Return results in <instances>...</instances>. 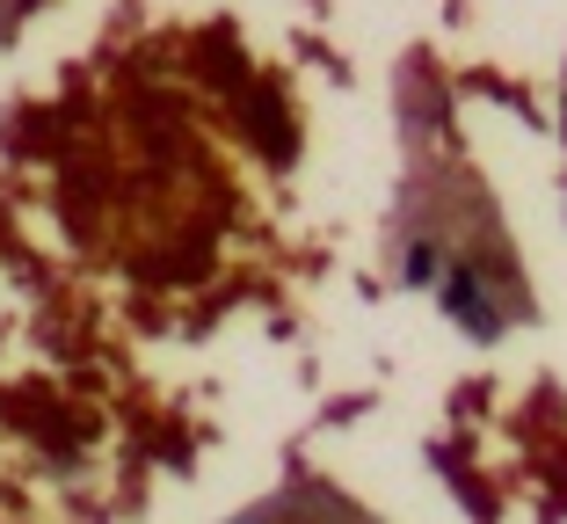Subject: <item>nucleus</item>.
<instances>
[{
  "instance_id": "1",
  "label": "nucleus",
  "mask_w": 567,
  "mask_h": 524,
  "mask_svg": "<svg viewBox=\"0 0 567 524\" xmlns=\"http://www.w3.org/2000/svg\"><path fill=\"white\" fill-rule=\"evenodd\" d=\"M444 314H451L458 328H473V336H495V328H502V314L487 306V291H481V277H473V270H451Z\"/></svg>"
},
{
  "instance_id": "2",
  "label": "nucleus",
  "mask_w": 567,
  "mask_h": 524,
  "mask_svg": "<svg viewBox=\"0 0 567 524\" xmlns=\"http://www.w3.org/2000/svg\"><path fill=\"white\" fill-rule=\"evenodd\" d=\"M436 270H444V263H436V248H430V240H415V248H408V277H415V285H430Z\"/></svg>"
}]
</instances>
